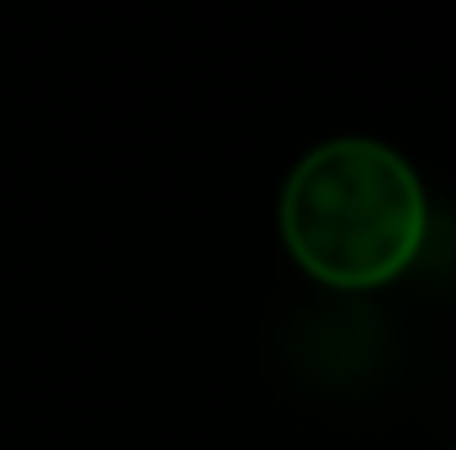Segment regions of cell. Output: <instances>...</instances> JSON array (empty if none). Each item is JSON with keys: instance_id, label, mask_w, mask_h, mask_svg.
<instances>
[{"instance_id": "obj_1", "label": "cell", "mask_w": 456, "mask_h": 450, "mask_svg": "<svg viewBox=\"0 0 456 450\" xmlns=\"http://www.w3.org/2000/svg\"><path fill=\"white\" fill-rule=\"evenodd\" d=\"M430 233L414 165L377 138H330L308 149L281 186V244L314 281L377 292L398 281Z\"/></svg>"}]
</instances>
